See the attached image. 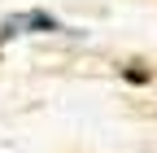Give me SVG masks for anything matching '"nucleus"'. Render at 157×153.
Here are the masks:
<instances>
[]
</instances>
